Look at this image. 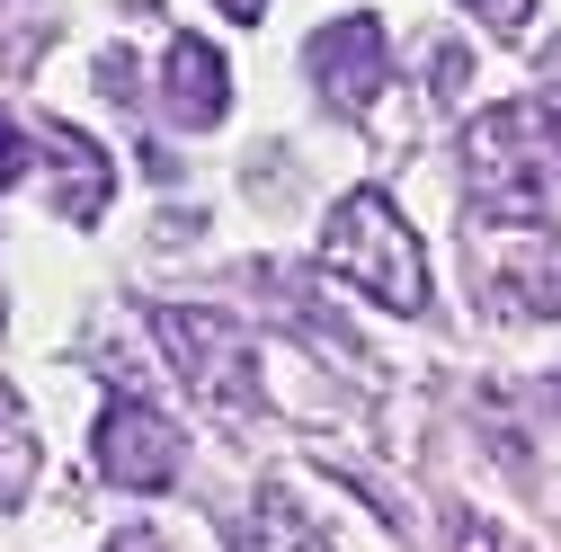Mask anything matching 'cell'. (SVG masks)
Returning a JSON list of instances; mask_svg holds the SVG:
<instances>
[{
  "mask_svg": "<svg viewBox=\"0 0 561 552\" xmlns=\"http://www.w3.org/2000/svg\"><path fill=\"white\" fill-rule=\"evenodd\" d=\"M321 258H330V276H347L383 312H428V258H419V232L401 223V205L383 187H357V196L330 205Z\"/></svg>",
  "mask_w": 561,
  "mask_h": 552,
  "instance_id": "6da1fadb",
  "label": "cell"
},
{
  "mask_svg": "<svg viewBox=\"0 0 561 552\" xmlns=\"http://www.w3.org/2000/svg\"><path fill=\"white\" fill-rule=\"evenodd\" d=\"M463 179H472V205L481 215H535L543 187L561 179V152H552V125L535 99H508V107H481L463 125Z\"/></svg>",
  "mask_w": 561,
  "mask_h": 552,
  "instance_id": "7a4b0ae2",
  "label": "cell"
},
{
  "mask_svg": "<svg viewBox=\"0 0 561 552\" xmlns=\"http://www.w3.org/2000/svg\"><path fill=\"white\" fill-rule=\"evenodd\" d=\"M152 338L170 348L179 383H187L205 410H224V419H250V410H259V366H250L241 321L196 312V303H161V312H152Z\"/></svg>",
  "mask_w": 561,
  "mask_h": 552,
  "instance_id": "3957f363",
  "label": "cell"
},
{
  "mask_svg": "<svg viewBox=\"0 0 561 552\" xmlns=\"http://www.w3.org/2000/svg\"><path fill=\"white\" fill-rule=\"evenodd\" d=\"M481 303L500 321H561V232L508 223L481 241Z\"/></svg>",
  "mask_w": 561,
  "mask_h": 552,
  "instance_id": "277c9868",
  "label": "cell"
},
{
  "mask_svg": "<svg viewBox=\"0 0 561 552\" xmlns=\"http://www.w3.org/2000/svg\"><path fill=\"white\" fill-rule=\"evenodd\" d=\"M90 463L116 481V491H170L179 463H187V437H179V419H161L152 401L116 392L99 410V428H90Z\"/></svg>",
  "mask_w": 561,
  "mask_h": 552,
  "instance_id": "5b68a950",
  "label": "cell"
},
{
  "mask_svg": "<svg viewBox=\"0 0 561 552\" xmlns=\"http://www.w3.org/2000/svg\"><path fill=\"white\" fill-rule=\"evenodd\" d=\"M304 72H312L321 107H339V116H366V107L383 99V81H392L383 19H330V27L312 36V54H304Z\"/></svg>",
  "mask_w": 561,
  "mask_h": 552,
  "instance_id": "8992f818",
  "label": "cell"
},
{
  "mask_svg": "<svg viewBox=\"0 0 561 552\" xmlns=\"http://www.w3.org/2000/svg\"><path fill=\"white\" fill-rule=\"evenodd\" d=\"M224 99H232L224 54L205 36H170V54H161V107H170V125H215Z\"/></svg>",
  "mask_w": 561,
  "mask_h": 552,
  "instance_id": "52a82bcc",
  "label": "cell"
},
{
  "mask_svg": "<svg viewBox=\"0 0 561 552\" xmlns=\"http://www.w3.org/2000/svg\"><path fill=\"white\" fill-rule=\"evenodd\" d=\"M36 481V437H27V410L10 401V383H0V508H19Z\"/></svg>",
  "mask_w": 561,
  "mask_h": 552,
  "instance_id": "ba28073f",
  "label": "cell"
},
{
  "mask_svg": "<svg viewBox=\"0 0 561 552\" xmlns=\"http://www.w3.org/2000/svg\"><path fill=\"white\" fill-rule=\"evenodd\" d=\"M259 526H267V534H259L267 552H330V543H321V526H312L286 491H267V499H259Z\"/></svg>",
  "mask_w": 561,
  "mask_h": 552,
  "instance_id": "9c48e42d",
  "label": "cell"
},
{
  "mask_svg": "<svg viewBox=\"0 0 561 552\" xmlns=\"http://www.w3.org/2000/svg\"><path fill=\"white\" fill-rule=\"evenodd\" d=\"M463 10H472L481 27H500V36H517V27H526V10H535V0H463Z\"/></svg>",
  "mask_w": 561,
  "mask_h": 552,
  "instance_id": "30bf717a",
  "label": "cell"
},
{
  "mask_svg": "<svg viewBox=\"0 0 561 552\" xmlns=\"http://www.w3.org/2000/svg\"><path fill=\"white\" fill-rule=\"evenodd\" d=\"M535 107H543V125H552V152H561V45L543 54V99H535Z\"/></svg>",
  "mask_w": 561,
  "mask_h": 552,
  "instance_id": "8fae6325",
  "label": "cell"
},
{
  "mask_svg": "<svg viewBox=\"0 0 561 552\" xmlns=\"http://www.w3.org/2000/svg\"><path fill=\"white\" fill-rule=\"evenodd\" d=\"M19 170H27V134L10 125V107H0V187H10Z\"/></svg>",
  "mask_w": 561,
  "mask_h": 552,
  "instance_id": "7c38bea8",
  "label": "cell"
},
{
  "mask_svg": "<svg viewBox=\"0 0 561 552\" xmlns=\"http://www.w3.org/2000/svg\"><path fill=\"white\" fill-rule=\"evenodd\" d=\"M107 552H179V543H170V534H152V526H125Z\"/></svg>",
  "mask_w": 561,
  "mask_h": 552,
  "instance_id": "4fadbf2b",
  "label": "cell"
},
{
  "mask_svg": "<svg viewBox=\"0 0 561 552\" xmlns=\"http://www.w3.org/2000/svg\"><path fill=\"white\" fill-rule=\"evenodd\" d=\"M455 552H500V543H490V526H481V517H455Z\"/></svg>",
  "mask_w": 561,
  "mask_h": 552,
  "instance_id": "5bb4252c",
  "label": "cell"
},
{
  "mask_svg": "<svg viewBox=\"0 0 561 552\" xmlns=\"http://www.w3.org/2000/svg\"><path fill=\"white\" fill-rule=\"evenodd\" d=\"M224 19H232V27H259V19H267V0H224Z\"/></svg>",
  "mask_w": 561,
  "mask_h": 552,
  "instance_id": "9a60e30c",
  "label": "cell"
},
{
  "mask_svg": "<svg viewBox=\"0 0 561 552\" xmlns=\"http://www.w3.org/2000/svg\"><path fill=\"white\" fill-rule=\"evenodd\" d=\"M552 410H561V383H552Z\"/></svg>",
  "mask_w": 561,
  "mask_h": 552,
  "instance_id": "2e32d148",
  "label": "cell"
}]
</instances>
